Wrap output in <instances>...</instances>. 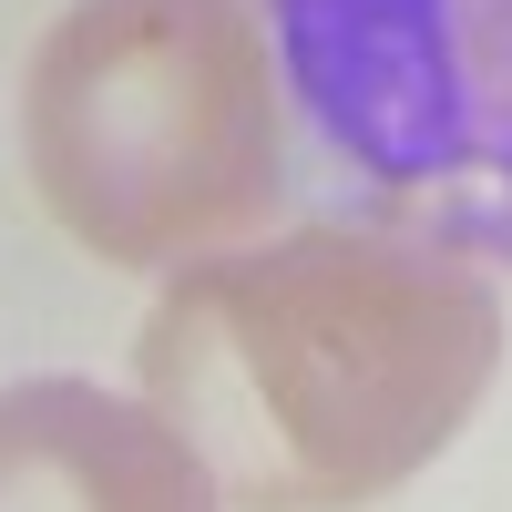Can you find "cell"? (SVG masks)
I'll list each match as a JSON object with an SVG mask.
<instances>
[{"mask_svg": "<svg viewBox=\"0 0 512 512\" xmlns=\"http://www.w3.org/2000/svg\"><path fill=\"white\" fill-rule=\"evenodd\" d=\"M502 369V297L461 246L297 226L154 297L134 379L236 512H359L461 441Z\"/></svg>", "mask_w": 512, "mask_h": 512, "instance_id": "1", "label": "cell"}, {"mask_svg": "<svg viewBox=\"0 0 512 512\" xmlns=\"http://www.w3.org/2000/svg\"><path fill=\"white\" fill-rule=\"evenodd\" d=\"M277 93L256 0H72L21 72V164L72 246L175 267L277 205Z\"/></svg>", "mask_w": 512, "mask_h": 512, "instance_id": "2", "label": "cell"}, {"mask_svg": "<svg viewBox=\"0 0 512 512\" xmlns=\"http://www.w3.org/2000/svg\"><path fill=\"white\" fill-rule=\"evenodd\" d=\"M256 21L349 216L512 267V0H256Z\"/></svg>", "mask_w": 512, "mask_h": 512, "instance_id": "3", "label": "cell"}, {"mask_svg": "<svg viewBox=\"0 0 512 512\" xmlns=\"http://www.w3.org/2000/svg\"><path fill=\"white\" fill-rule=\"evenodd\" d=\"M0 512H226L205 461L93 379H11L0 390Z\"/></svg>", "mask_w": 512, "mask_h": 512, "instance_id": "4", "label": "cell"}]
</instances>
